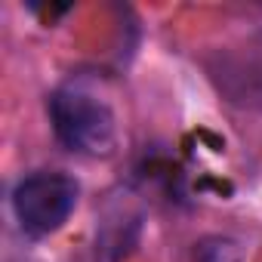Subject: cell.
I'll return each instance as SVG.
<instances>
[{
  "label": "cell",
  "instance_id": "obj_1",
  "mask_svg": "<svg viewBox=\"0 0 262 262\" xmlns=\"http://www.w3.org/2000/svg\"><path fill=\"white\" fill-rule=\"evenodd\" d=\"M50 120L59 142L74 155L108 158L117 148V114L83 80H68L53 90Z\"/></svg>",
  "mask_w": 262,
  "mask_h": 262
},
{
  "label": "cell",
  "instance_id": "obj_2",
  "mask_svg": "<svg viewBox=\"0 0 262 262\" xmlns=\"http://www.w3.org/2000/svg\"><path fill=\"white\" fill-rule=\"evenodd\" d=\"M77 198L80 185L74 176L62 170H37L19 179V185L13 188V213L25 234L47 237L68 222Z\"/></svg>",
  "mask_w": 262,
  "mask_h": 262
},
{
  "label": "cell",
  "instance_id": "obj_3",
  "mask_svg": "<svg viewBox=\"0 0 262 262\" xmlns=\"http://www.w3.org/2000/svg\"><path fill=\"white\" fill-rule=\"evenodd\" d=\"M244 244L228 234H210L194 247V262H244Z\"/></svg>",
  "mask_w": 262,
  "mask_h": 262
}]
</instances>
